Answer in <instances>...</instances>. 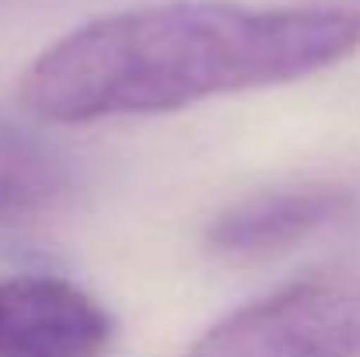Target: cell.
<instances>
[{"label":"cell","instance_id":"1","mask_svg":"<svg viewBox=\"0 0 360 357\" xmlns=\"http://www.w3.org/2000/svg\"><path fill=\"white\" fill-rule=\"evenodd\" d=\"M357 49L360 14L347 7L168 0L53 42L25 70L21 102L49 123L158 116L319 74Z\"/></svg>","mask_w":360,"mask_h":357},{"label":"cell","instance_id":"2","mask_svg":"<svg viewBox=\"0 0 360 357\" xmlns=\"http://www.w3.org/2000/svg\"><path fill=\"white\" fill-rule=\"evenodd\" d=\"M189 357H360V277H319L245 305Z\"/></svg>","mask_w":360,"mask_h":357},{"label":"cell","instance_id":"3","mask_svg":"<svg viewBox=\"0 0 360 357\" xmlns=\"http://www.w3.org/2000/svg\"><path fill=\"white\" fill-rule=\"evenodd\" d=\"M109 312L60 277L0 280V357H105Z\"/></svg>","mask_w":360,"mask_h":357},{"label":"cell","instance_id":"4","mask_svg":"<svg viewBox=\"0 0 360 357\" xmlns=\"http://www.w3.org/2000/svg\"><path fill=\"white\" fill-rule=\"evenodd\" d=\"M354 214L357 196L343 186L269 189L224 211L210 225L207 242L224 259H266L347 225Z\"/></svg>","mask_w":360,"mask_h":357},{"label":"cell","instance_id":"5","mask_svg":"<svg viewBox=\"0 0 360 357\" xmlns=\"http://www.w3.org/2000/svg\"><path fill=\"white\" fill-rule=\"evenodd\" d=\"M74 189L70 161L32 130L0 119V221L46 214Z\"/></svg>","mask_w":360,"mask_h":357}]
</instances>
